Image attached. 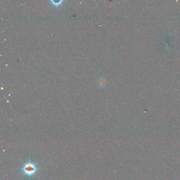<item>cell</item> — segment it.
<instances>
[{
    "label": "cell",
    "mask_w": 180,
    "mask_h": 180,
    "mask_svg": "<svg viewBox=\"0 0 180 180\" xmlns=\"http://www.w3.org/2000/svg\"><path fill=\"white\" fill-rule=\"evenodd\" d=\"M36 166L33 163H27L25 164L23 168V172L27 176H32L37 172Z\"/></svg>",
    "instance_id": "6da1fadb"
}]
</instances>
